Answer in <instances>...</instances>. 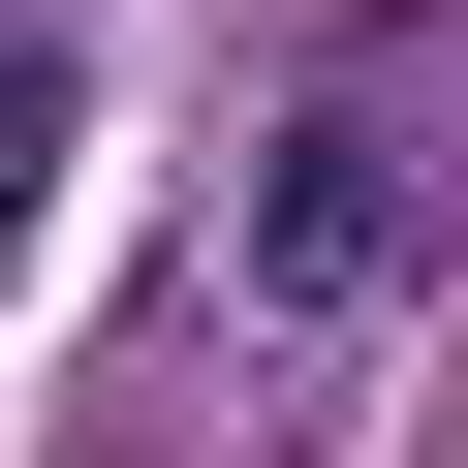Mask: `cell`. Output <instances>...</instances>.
<instances>
[{
    "mask_svg": "<svg viewBox=\"0 0 468 468\" xmlns=\"http://www.w3.org/2000/svg\"><path fill=\"white\" fill-rule=\"evenodd\" d=\"M406 282V156L344 125V94H282V156H250V313H375Z\"/></svg>",
    "mask_w": 468,
    "mask_h": 468,
    "instance_id": "obj_1",
    "label": "cell"
}]
</instances>
